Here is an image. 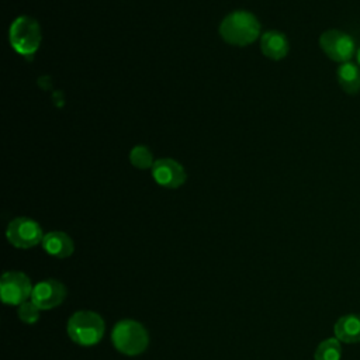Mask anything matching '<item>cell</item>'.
Wrapping results in <instances>:
<instances>
[{
  "label": "cell",
  "mask_w": 360,
  "mask_h": 360,
  "mask_svg": "<svg viewBox=\"0 0 360 360\" xmlns=\"http://www.w3.org/2000/svg\"><path fill=\"white\" fill-rule=\"evenodd\" d=\"M260 34V22L259 20L249 11L238 10L228 14L219 25L221 38L238 46L250 45L257 39Z\"/></svg>",
  "instance_id": "6da1fadb"
},
{
  "label": "cell",
  "mask_w": 360,
  "mask_h": 360,
  "mask_svg": "<svg viewBox=\"0 0 360 360\" xmlns=\"http://www.w3.org/2000/svg\"><path fill=\"white\" fill-rule=\"evenodd\" d=\"M68 335L73 342L82 346H91L101 340L104 335V321L93 311L75 312L66 326Z\"/></svg>",
  "instance_id": "7a4b0ae2"
},
{
  "label": "cell",
  "mask_w": 360,
  "mask_h": 360,
  "mask_svg": "<svg viewBox=\"0 0 360 360\" xmlns=\"http://www.w3.org/2000/svg\"><path fill=\"white\" fill-rule=\"evenodd\" d=\"M111 342L118 352L127 356H135L145 352L149 343V336L139 322L124 319L115 323L111 333Z\"/></svg>",
  "instance_id": "3957f363"
},
{
  "label": "cell",
  "mask_w": 360,
  "mask_h": 360,
  "mask_svg": "<svg viewBox=\"0 0 360 360\" xmlns=\"http://www.w3.org/2000/svg\"><path fill=\"white\" fill-rule=\"evenodd\" d=\"M41 38L42 32L39 24L32 17L20 15L10 25V45L17 53L22 56L34 55L39 48Z\"/></svg>",
  "instance_id": "277c9868"
},
{
  "label": "cell",
  "mask_w": 360,
  "mask_h": 360,
  "mask_svg": "<svg viewBox=\"0 0 360 360\" xmlns=\"http://www.w3.org/2000/svg\"><path fill=\"white\" fill-rule=\"evenodd\" d=\"M319 46L330 60L338 62L339 65L350 62L357 52L354 39L347 32L336 28L322 32L319 37Z\"/></svg>",
  "instance_id": "5b68a950"
},
{
  "label": "cell",
  "mask_w": 360,
  "mask_h": 360,
  "mask_svg": "<svg viewBox=\"0 0 360 360\" xmlns=\"http://www.w3.org/2000/svg\"><path fill=\"white\" fill-rule=\"evenodd\" d=\"M7 240L18 249H30L44 239V232L39 224L27 217L14 218L6 231Z\"/></svg>",
  "instance_id": "8992f818"
},
{
  "label": "cell",
  "mask_w": 360,
  "mask_h": 360,
  "mask_svg": "<svg viewBox=\"0 0 360 360\" xmlns=\"http://www.w3.org/2000/svg\"><path fill=\"white\" fill-rule=\"evenodd\" d=\"M30 278L21 271H6L0 281L1 301L7 305H21L32 294Z\"/></svg>",
  "instance_id": "52a82bcc"
},
{
  "label": "cell",
  "mask_w": 360,
  "mask_h": 360,
  "mask_svg": "<svg viewBox=\"0 0 360 360\" xmlns=\"http://www.w3.org/2000/svg\"><path fill=\"white\" fill-rule=\"evenodd\" d=\"M66 287L59 280H42L34 285L31 301L39 309H51L63 302L66 298Z\"/></svg>",
  "instance_id": "ba28073f"
},
{
  "label": "cell",
  "mask_w": 360,
  "mask_h": 360,
  "mask_svg": "<svg viewBox=\"0 0 360 360\" xmlns=\"http://www.w3.org/2000/svg\"><path fill=\"white\" fill-rule=\"evenodd\" d=\"M152 177L165 188H177L184 184L187 174L179 162L170 158H162L155 160L152 166Z\"/></svg>",
  "instance_id": "9c48e42d"
},
{
  "label": "cell",
  "mask_w": 360,
  "mask_h": 360,
  "mask_svg": "<svg viewBox=\"0 0 360 360\" xmlns=\"http://www.w3.org/2000/svg\"><path fill=\"white\" fill-rule=\"evenodd\" d=\"M260 49L271 60H281L287 56L290 44L287 37L280 31H267L260 37Z\"/></svg>",
  "instance_id": "30bf717a"
},
{
  "label": "cell",
  "mask_w": 360,
  "mask_h": 360,
  "mask_svg": "<svg viewBox=\"0 0 360 360\" xmlns=\"http://www.w3.org/2000/svg\"><path fill=\"white\" fill-rule=\"evenodd\" d=\"M41 243L48 255L58 259L69 257L75 250L72 238L62 231H52L45 233Z\"/></svg>",
  "instance_id": "8fae6325"
},
{
  "label": "cell",
  "mask_w": 360,
  "mask_h": 360,
  "mask_svg": "<svg viewBox=\"0 0 360 360\" xmlns=\"http://www.w3.org/2000/svg\"><path fill=\"white\" fill-rule=\"evenodd\" d=\"M335 338L343 343L360 342V314H347L340 316L333 328Z\"/></svg>",
  "instance_id": "7c38bea8"
},
{
  "label": "cell",
  "mask_w": 360,
  "mask_h": 360,
  "mask_svg": "<svg viewBox=\"0 0 360 360\" xmlns=\"http://www.w3.org/2000/svg\"><path fill=\"white\" fill-rule=\"evenodd\" d=\"M338 83L340 89L354 96L360 91V66L354 62H345L340 63L336 72Z\"/></svg>",
  "instance_id": "4fadbf2b"
},
{
  "label": "cell",
  "mask_w": 360,
  "mask_h": 360,
  "mask_svg": "<svg viewBox=\"0 0 360 360\" xmlns=\"http://www.w3.org/2000/svg\"><path fill=\"white\" fill-rule=\"evenodd\" d=\"M315 360H340L342 347L336 338H329L321 342L314 354Z\"/></svg>",
  "instance_id": "5bb4252c"
},
{
  "label": "cell",
  "mask_w": 360,
  "mask_h": 360,
  "mask_svg": "<svg viewBox=\"0 0 360 360\" xmlns=\"http://www.w3.org/2000/svg\"><path fill=\"white\" fill-rule=\"evenodd\" d=\"M129 162L132 166H135L136 169H152L155 160H153V155L149 150V148L143 146V145H136L131 149L129 152Z\"/></svg>",
  "instance_id": "9a60e30c"
},
{
  "label": "cell",
  "mask_w": 360,
  "mask_h": 360,
  "mask_svg": "<svg viewBox=\"0 0 360 360\" xmlns=\"http://www.w3.org/2000/svg\"><path fill=\"white\" fill-rule=\"evenodd\" d=\"M18 318L24 323H35L39 318V308L32 301H25L21 305H18Z\"/></svg>",
  "instance_id": "2e32d148"
},
{
  "label": "cell",
  "mask_w": 360,
  "mask_h": 360,
  "mask_svg": "<svg viewBox=\"0 0 360 360\" xmlns=\"http://www.w3.org/2000/svg\"><path fill=\"white\" fill-rule=\"evenodd\" d=\"M356 63L360 66V48H359L357 52H356Z\"/></svg>",
  "instance_id": "e0dca14e"
}]
</instances>
